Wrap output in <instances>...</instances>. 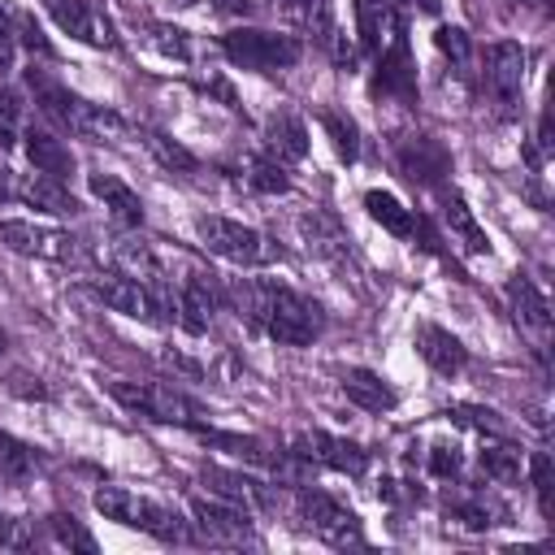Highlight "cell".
Segmentation results:
<instances>
[{
    "label": "cell",
    "instance_id": "obj_26",
    "mask_svg": "<svg viewBox=\"0 0 555 555\" xmlns=\"http://www.w3.org/2000/svg\"><path fill=\"white\" fill-rule=\"evenodd\" d=\"M507 295H512L516 321H520L525 330H533L538 338H546V334H551V304H546V295H542L529 278H520V273L507 282Z\"/></svg>",
    "mask_w": 555,
    "mask_h": 555
},
{
    "label": "cell",
    "instance_id": "obj_18",
    "mask_svg": "<svg viewBox=\"0 0 555 555\" xmlns=\"http://www.w3.org/2000/svg\"><path fill=\"white\" fill-rule=\"evenodd\" d=\"M377 91L399 95V100H412V95H416V69H412V56H408L403 26H399V30L390 35V43L377 52Z\"/></svg>",
    "mask_w": 555,
    "mask_h": 555
},
{
    "label": "cell",
    "instance_id": "obj_15",
    "mask_svg": "<svg viewBox=\"0 0 555 555\" xmlns=\"http://www.w3.org/2000/svg\"><path fill=\"white\" fill-rule=\"evenodd\" d=\"M26 82H30V91H35V104H39V113L48 117V121H56L61 130H78V113H82V95H74L65 82H56V78H48L43 69H26Z\"/></svg>",
    "mask_w": 555,
    "mask_h": 555
},
{
    "label": "cell",
    "instance_id": "obj_49",
    "mask_svg": "<svg viewBox=\"0 0 555 555\" xmlns=\"http://www.w3.org/2000/svg\"><path fill=\"white\" fill-rule=\"evenodd\" d=\"M278 9H282V13H291V17H304L308 0H278Z\"/></svg>",
    "mask_w": 555,
    "mask_h": 555
},
{
    "label": "cell",
    "instance_id": "obj_43",
    "mask_svg": "<svg viewBox=\"0 0 555 555\" xmlns=\"http://www.w3.org/2000/svg\"><path fill=\"white\" fill-rule=\"evenodd\" d=\"M455 416H460L464 425L481 429V434H494V438H503V434H507V425H503V421H499V412H490V408H473V403H460V408H455Z\"/></svg>",
    "mask_w": 555,
    "mask_h": 555
},
{
    "label": "cell",
    "instance_id": "obj_8",
    "mask_svg": "<svg viewBox=\"0 0 555 555\" xmlns=\"http://www.w3.org/2000/svg\"><path fill=\"white\" fill-rule=\"evenodd\" d=\"M481 78H486V91L490 100L512 113L520 104V91H525V48L512 43V39H494L486 52H481Z\"/></svg>",
    "mask_w": 555,
    "mask_h": 555
},
{
    "label": "cell",
    "instance_id": "obj_9",
    "mask_svg": "<svg viewBox=\"0 0 555 555\" xmlns=\"http://www.w3.org/2000/svg\"><path fill=\"white\" fill-rule=\"evenodd\" d=\"M199 481L208 486V494L243 507V512H269L278 499H273V486L243 473V468H221V464H204L199 468Z\"/></svg>",
    "mask_w": 555,
    "mask_h": 555
},
{
    "label": "cell",
    "instance_id": "obj_23",
    "mask_svg": "<svg viewBox=\"0 0 555 555\" xmlns=\"http://www.w3.org/2000/svg\"><path fill=\"white\" fill-rule=\"evenodd\" d=\"M438 199H442V221H447V230L464 243V251L490 256V238H486V230L477 225V217H473V208L464 204V195H460L455 186H438Z\"/></svg>",
    "mask_w": 555,
    "mask_h": 555
},
{
    "label": "cell",
    "instance_id": "obj_16",
    "mask_svg": "<svg viewBox=\"0 0 555 555\" xmlns=\"http://www.w3.org/2000/svg\"><path fill=\"white\" fill-rule=\"evenodd\" d=\"M399 169L421 182V186H442V173H451V156L438 139L429 134H412L403 147H399Z\"/></svg>",
    "mask_w": 555,
    "mask_h": 555
},
{
    "label": "cell",
    "instance_id": "obj_51",
    "mask_svg": "<svg viewBox=\"0 0 555 555\" xmlns=\"http://www.w3.org/2000/svg\"><path fill=\"white\" fill-rule=\"evenodd\" d=\"M173 4H182V9H186V4H195V0H173Z\"/></svg>",
    "mask_w": 555,
    "mask_h": 555
},
{
    "label": "cell",
    "instance_id": "obj_44",
    "mask_svg": "<svg viewBox=\"0 0 555 555\" xmlns=\"http://www.w3.org/2000/svg\"><path fill=\"white\" fill-rule=\"evenodd\" d=\"M0 546H9V551H26V546H35L30 520H17V516H4V512H0Z\"/></svg>",
    "mask_w": 555,
    "mask_h": 555
},
{
    "label": "cell",
    "instance_id": "obj_40",
    "mask_svg": "<svg viewBox=\"0 0 555 555\" xmlns=\"http://www.w3.org/2000/svg\"><path fill=\"white\" fill-rule=\"evenodd\" d=\"M17 121H22V100H17L13 87L0 82V152L13 147V139H17Z\"/></svg>",
    "mask_w": 555,
    "mask_h": 555
},
{
    "label": "cell",
    "instance_id": "obj_10",
    "mask_svg": "<svg viewBox=\"0 0 555 555\" xmlns=\"http://www.w3.org/2000/svg\"><path fill=\"white\" fill-rule=\"evenodd\" d=\"M295 451L308 460V464H325L334 473H347V477H360L369 468V451L351 438H338V434H325V429H308L295 438Z\"/></svg>",
    "mask_w": 555,
    "mask_h": 555
},
{
    "label": "cell",
    "instance_id": "obj_50",
    "mask_svg": "<svg viewBox=\"0 0 555 555\" xmlns=\"http://www.w3.org/2000/svg\"><path fill=\"white\" fill-rule=\"evenodd\" d=\"M412 4H421L425 13H438V0H412Z\"/></svg>",
    "mask_w": 555,
    "mask_h": 555
},
{
    "label": "cell",
    "instance_id": "obj_48",
    "mask_svg": "<svg viewBox=\"0 0 555 555\" xmlns=\"http://www.w3.org/2000/svg\"><path fill=\"white\" fill-rule=\"evenodd\" d=\"M217 13H230V17H251L256 13V0H212Z\"/></svg>",
    "mask_w": 555,
    "mask_h": 555
},
{
    "label": "cell",
    "instance_id": "obj_17",
    "mask_svg": "<svg viewBox=\"0 0 555 555\" xmlns=\"http://www.w3.org/2000/svg\"><path fill=\"white\" fill-rule=\"evenodd\" d=\"M412 343H416L421 360H425L434 373H442V377H455V373L468 364V347H464V343H460L451 330H442V325H434V321L416 325Z\"/></svg>",
    "mask_w": 555,
    "mask_h": 555
},
{
    "label": "cell",
    "instance_id": "obj_6",
    "mask_svg": "<svg viewBox=\"0 0 555 555\" xmlns=\"http://www.w3.org/2000/svg\"><path fill=\"white\" fill-rule=\"evenodd\" d=\"M299 516H304V525H308L321 542H330V546H364L360 516H356L351 507H343V503H338L334 494H325V490L299 486Z\"/></svg>",
    "mask_w": 555,
    "mask_h": 555
},
{
    "label": "cell",
    "instance_id": "obj_45",
    "mask_svg": "<svg viewBox=\"0 0 555 555\" xmlns=\"http://www.w3.org/2000/svg\"><path fill=\"white\" fill-rule=\"evenodd\" d=\"M13 35H17V43H26V48H35V52H43V56L52 52V43L39 35V26H35L26 13H17V17H13Z\"/></svg>",
    "mask_w": 555,
    "mask_h": 555
},
{
    "label": "cell",
    "instance_id": "obj_13",
    "mask_svg": "<svg viewBox=\"0 0 555 555\" xmlns=\"http://www.w3.org/2000/svg\"><path fill=\"white\" fill-rule=\"evenodd\" d=\"M13 199H22L26 208L35 212H48V217H74L82 212L74 191L48 173H13Z\"/></svg>",
    "mask_w": 555,
    "mask_h": 555
},
{
    "label": "cell",
    "instance_id": "obj_1",
    "mask_svg": "<svg viewBox=\"0 0 555 555\" xmlns=\"http://www.w3.org/2000/svg\"><path fill=\"white\" fill-rule=\"evenodd\" d=\"M230 295L238 304V317H247L251 325H260L269 338L286 343V347H308L325 330L321 304H312L308 295H299L282 282L247 278V282H234Z\"/></svg>",
    "mask_w": 555,
    "mask_h": 555
},
{
    "label": "cell",
    "instance_id": "obj_52",
    "mask_svg": "<svg viewBox=\"0 0 555 555\" xmlns=\"http://www.w3.org/2000/svg\"><path fill=\"white\" fill-rule=\"evenodd\" d=\"M0 351H4V334H0Z\"/></svg>",
    "mask_w": 555,
    "mask_h": 555
},
{
    "label": "cell",
    "instance_id": "obj_7",
    "mask_svg": "<svg viewBox=\"0 0 555 555\" xmlns=\"http://www.w3.org/2000/svg\"><path fill=\"white\" fill-rule=\"evenodd\" d=\"M0 243L17 256H35V260H78V238L69 230H56V225H43V221H0Z\"/></svg>",
    "mask_w": 555,
    "mask_h": 555
},
{
    "label": "cell",
    "instance_id": "obj_28",
    "mask_svg": "<svg viewBox=\"0 0 555 555\" xmlns=\"http://www.w3.org/2000/svg\"><path fill=\"white\" fill-rule=\"evenodd\" d=\"M356 26H360V43L369 52H382L390 35L399 30V17L390 13L386 0H356Z\"/></svg>",
    "mask_w": 555,
    "mask_h": 555
},
{
    "label": "cell",
    "instance_id": "obj_33",
    "mask_svg": "<svg viewBox=\"0 0 555 555\" xmlns=\"http://www.w3.org/2000/svg\"><path fill=\"white\" fill-rule=\"evenodd\" d=\"M481 468H486V477L490 481H499V486H516L520 481V447H512V442H486L481 447Z\"/></svg>",
    "mask_w": 555,
    "mask_h": 555
},
{
    "label": "cell",
    "instance_id": "obj_36",
    "mask_svg": "<svg viewBox=\"0 0 555 555\" xmlns=\"http://www.w3.org/2000/svg\"><path fill=\"white\" fill-rule=\"evenodd\" d=\"M321 126H325V134H330V143H334V152H338V160H356L360 156V130H356V121L347 117V113H334V108H321Z\"/></svg>",
    "mask_w": 555,
    "mask_h": 555
},
{
    "label": "cell",
    "instance_id": "obj_11",
    "mask_svg": "<svg viewBox=\"0 0 555 555\" xmlns=\"http://www.w3.org/2000/svg\"><path fill=\"white\" fill-rule=\"evenodd\" d=\"M191 516L199 525V533L217 546H243L251 542V512L225 503V499H191Z\"/></svg>",
    "mask_w": 555,
    "mask_h": 555
},
{
    "label": "cell",
    "instance_id": "obj_24",
    "mask_svg": "<svg viewBox=\"0 0 555 555\" xmlns=\"http://www.w3.org/2000/svg\"><path fill=\"white\" fill-rule=\"evenodd\" d=\"M338 386H343V395H347L356 408H364V412H390V408L399 403V390H395L382 373H373V369H347V373L338 377Z\"/></svg>",
    "mask_w": 555,
    "mask_h": 555
},
{
    "label": "cell",
    "instance_id": "obj_25",
    "mask_svg": "<svg viewBox=\"0 0 555 555\" xmlns=\"http://www.w3.org/2000/svg\"><path fill=\"white\" fill-rule=\"evenodd\" d=\"M87 186H91V195L108 208V217H113L117 225H143V199H139L121 178H113V173H91Z\"/></svg>",
    "mask_w": 555,
    "mask_h": 555
},
{
    "label": "cell",
    "instance_id": "obj_31",
    "mask_svg": "<svg viewBox=\"0 0 555 555\" xmlns=\"http://www.w3.org/2000/svg\"><path fill=\"white\" fill-rule=\"evenodd\" d=\"M139 139H143V147L156 156V165H165L169 173H195V169H199L195 152H186L178 139H169V134H160V130H139Z\"/></svg>",
    "mask_w": 555,
    "mask_h": 555
},
{
    "label": "cell",
    "instance_id": "obj_27",
    "mask_svg": "<svg viewBox=\"0 0 555 555\" xmlns=\"http://www.w3.org/2000/svg\"><path fill=\"white\" fill-rule=\"evenodd\" d=\"M447 516L451 520H460V525H468V529H490V525H503V503L494 499V494H486V490H468V494H455V499H447Z\"/></svg>",
    "mask_w": 555,
    "mask_h": 555
},
{
    "label": "cell",
    "instance_id": "obj_46",
    "mask_svg": "<svg viewBox=\"0 0 555 555\" xmlns=\"http://www.w3.org/2000/svg\"><path fill=\"white\" fill-rule=\"evenodd\" d=\"M325 48H330V56H334V65H343V69H351V65H356V52H351V43H347V35H338V30H330V39H325Z\"/></svg>",
    "mask_w": 555,
    "mask_h": 555
},
{
    "label": "cell",
    "instance_id": "obj_41",
    "mask_svg": "<svg viewBox=\"0 0 555 555\" xmlns=\"http://www.w3.org/2000/svg\"><path fill=\"white\" fill-rule=\"evenodd\" d=\"M460 464H464V455H460V447H455V442H434V447H429V473H434L438 481L455 477V473H460Z\"/></svg>",
    "mask_w": 555,
    "mask_h": 555
},
{
    "label": "cell",
    "instance_id": "obj_20",
    "mask_svg": "<svg viewBox=\"0 0 555 555\" xmlns=\"http://www.w3.org/2000/svg\"><path fill=\"white\" fill-rule=\"evenodd\" d=\"M264 152L273 160H282V165L304 160L308 156V126H304V117H295L291 108H273L264 117Z\"/></svg>",
    "mask_w": 555,
    "mask_h": 555
},
{
    "label": "cell",
    "instance_id": "obj_2",
    "mask_svg": "<svg viewBox=\"0 0 555 555\" xmlns=\"http://www.w3.org/2000/svg\"><path fill=\"white\" fill-rule=\"evenodd\" d=\"M91 503H95V512L104 520H117L126 529H143V533H152L160 542H191V525L173 507H165L156 499H143V494L126 490V486H100Z\"/></svg>",
    "mask_w": 555,
    "mask_h": 555
},
{
    "label": "cell",
    "instance_id": "obj_3",
    "mask_svg": "<svg viewBox=\"0 0 555 555\" xmlns=\"http://www.w3.org/2000/svg\"><path fill=\"white\" fill-rule=\"evenodd\" d=\"M195 234L212 256H221V260H230L238 269H260V264L282 260V247L273 238H264L260 230H251V225H243L234 217L204 212V217H195Z\"/></svg>",
    "mask_w": 555,
    "mask_h": 555
},
{
    "label": "cell",
    "instance_id": "obj_19",
    "mask_svg": "<svg viewBox=\"0 0 555 555\" xmlns=\"http://www.w3.org/2000/svg\"><path fill=\"white\" fill-rule=\"evenodd\" d=\"M217 282H212V273H191L186 282H182V291H178V325L186 330V334H204L208 330V321H212V312H217Z\"/></svg>",
    "mask_w": 555,
    "mask_h": 555
},
{
    "label": "cell",
    "instance_id": "obj_32",
    "mask_svg": "<svg viewBox=\"0 0 555 555\" xmlns=\"http://www.w3.org/2000/svg\"><path fill=\"white\" fill-rule=\"evenodd\" d=\"M113 260H117V273H130L139 282H152V278L165 273L160 260L152 256V247L147 243H134V238H117L113 243Z\"/></svg>",
    "mask_w": 555,
    "mask_h": 555
},
{
    "label": "cell",
    "instance_id": "obj_21",
    "mask_svg": "<svg viewBox=\"0 0 555 555\" xmlns=\"http://www.w3.org/2000/svg\"><path fill=\"white\" fill-rule=\"evenodd\" d=\"M299 234H304V247L321 260H343L347 256V230L334 212L325 208H308L299 212Z\"/></svg>",
    "mask_w": 555,
    "mask_h": 555
},
{
    "label": "cell",
    "instance_id": "obj_38",
    "mask_svg": "<svg viewBox=\"0 0 555 555\" xmlns=\"http://www.w3.org/2000/svg\"><path fill=\"white\" fill-rule=\"evenodd\" d=\"M434 48H438L460 74H468V65H473V39H468V30H460V26H438V30H434Z\"/></svg>",
    "mask_w": 555,
    "mask_h": 555
},
{
    "label": "cell",
    "instance_id": "obj_34",
    "mask_svg": "<svg viewBox=\"0 0 555 555\" xmlns=\"http://www.w3.org/2000/svg\"><path fill=\"white\" fill-rule=\"evenodd\" d=\"M247 186L260 191V195H286L291 191V173H286L282 160H273L269 152H260V156L247 160Z\"/></svg>",
    "mask_w": 555,
    "mask_h": 555
},
{
    "label": "cell",
    "instance_id": "obj_30",
    "mask_svg": "<svg viewBox=\"0 0 555 555\" xmlns=\"http://www.w3.org/2000/svg\"><path fill=\"white\" fill-rule=\"evenodd\" d=\"M364 208H369V217L382 225V230H390L395 238H412V230H416V217H412V208H403L390 191H364Z\"/></svg>",
    "mask_w": 555,
    "mask_h": 555
},
{
    "label": "cell",
    "instance_id": "obj_22",
    "mask_svg": "<svg viewBox=\"0 0 555 555\" xmlns=\"http://www.w3.org/2000/svg\"><path fill=\"white\" fill-rule=\"evenodd\" d=\"M22 147H26V160H30L35 173H48V178H56V182H69V178H74V152H69L56 134L30 126V130L22 134Z\"/></svg>",
    "mask_w": 555,
    "mask_h": 555
},
{
    "label": "cell",
    "instance_id": "obj_39",
    "mask_svg": "<svg viewBox=\"0 0 555 555\" xmlns=\"http://www.w3.org/2000/svg\"><path fill=\"white\" fill-rule=\"evenodd\" d=\"M48 525H52V533H56V542H61V546H74V551L95 555V538H91L74 516H48Z\"/></svg>",
    "mask_w": 555,
    "mask_h": 555
},
{
    "label": "cell",
    "instance_id": "obj_5",
    "mask_svg": "<svg viewBox=\"0 0 555 555\" xmlns=\"http://www.w3.org/2000/svg\"><path fill=\"white\" fill-rule=\"evenodd\" d=\"M108 395L121 408H130L156 425H199V416H204V408L195 399H186L182 390L160 386V382H113Z\"/></svg>",
    "mask_w": 555,
    "mask_h": 555
},
{
    "label": "cell",
    "instance_id": "obj_29",
    "mask_svg": "<svg viewBox=\"0 0 555 555\" xmlns=\"http://www.w3.org/2000/svg\"><path fill=\"white\" fill-rule=\"evenodd\" d=\"M139 39H143L156 56H165V61H178V65H186V61H191V39H186V30H182V26H173V22L143 17V22H139Z\"/></svg>",
    "mask_w": 555,
    "mask_h": 555
},
{
    "label": "cell",
    "instance_id": "obj_47",
    "mask_svg": "<svg viewBox=\"0 0 555 555\" xmlns=\"http://www.w3.org/2000/svg\"><path fill=\"white\" fill-rule=\"evenodd\" d=\"M13 52H17V35H13V26H9V17L0 9V69L13 65Z\"/></svg>",
    "mask_w": 555,
    "mask_h": 555
},
{
    "label": "cell",
    "instance_id": "obj_35",
    "mask_svg": "<svg viewBox=\"0 0 555 555\" xmlns=\"http://www.w3.org/2000/svg\"><path fill=\"white\" fill-rule=\"evenodd\" d=\"M43 464V455H39V447H30V442H22V438H13V434H4L0 429V473L4 477H30L35 468Z\"/></svg>",
    "mask_w": 555,
    "mask_h": 555
},
{
    "label": "cell",
    "instance_id": "obj_42",
    "mask_svg": "<svg viewBox=\"0 0 555 555\" xmlns=\"http://www.w3.org/2000/svg\"><path fill=\"white\" fill-rule=\"evenodd\" d=\"M529 477H533L542 516H551V455H546V451H533V455H529Z\"/></svg>",
    "mask_w": 555,
    "mask_h": 555
},
{
    "label": "cell",
    "instance_id": "obj_12",
    "mask_svg": "<svg viewBox=\"0 0 555 555\" xmlns=\"http://www.w3.org/2000/svg\"><path fill=\"white\" fill-rule=\"evenodd\" d=\"M43 9H48L52 22H56L69 39H78V43H91V48H113V43H117L108 17H100L87 0H43Z\"/></svg>",
    "mask_w": 555,
    "mask_h": 555
},
{
    "label": "cell",
    "instance_id": "obj_4",
    "mask_svg": "<svg viewBox=\"0 0 555 555\" xmlns=\"http://www.w3.org/2000/svg\"><path fill=\"white\" fill-rule=\"evenodd\" d=\"M221 52L251 74H273V69H291L304 48L295 35H278V30H260V26H238L221 39Z\"/></svg>",
    "mask_w": 555,
    "mask_h": 555
},
{
    "label": "cell",
    "instance_id": "obj_37",
    "mask_svg": "<svg viewBox=\"0 0 555 555\" xmlns=\"http://www.w3.org/2000/svg\"><path fill=\"white\" fill-rule=\"evenodd\" d=\"M199 438H204V442H212V447H225L230 455H238V460H247V464H273V455H269V447H264L260 438L221 434V429H199Z\"/></svg>",
    "mask_w": 555,
    "mask_h": 555
},
{
    "label": "cell",
    "instance_id": "obj_14",
    "mask_svg": "<svg viewBox=\"0 0 555 555\" xmlns=\"http://www.w3.org/2000/svg\"><path fill=\"white\" fill-rule=\"evenodd\" d=\"M95 295H100L113 312H121V317H130V321H152V325H156V308H152L147 282H139V278L113 269V273L95 278Z\"/></svg>",
    "mask_w": 555,
    "mask_h": 555
}]
</instances>
